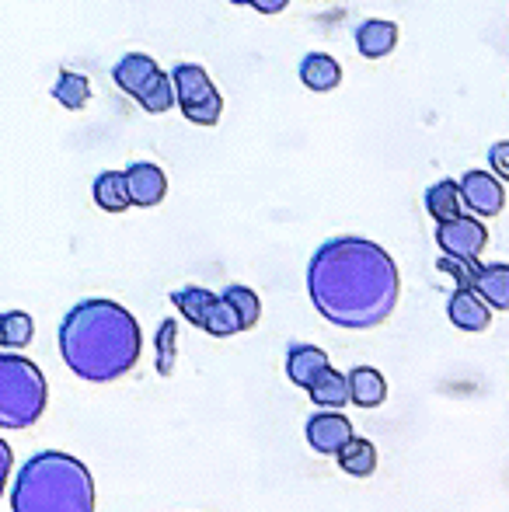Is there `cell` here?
Returning a JSON list of instances; mask_svg holds the SVG:
<instances>
[{
    "mask_svg": "<svg viewBox=\"0 0 509 512\" xmlns=\"http://www.w3.org/2000/svg\"><path fill=\"white\" fill-rule=\"evenodd\" d=\"M35 335V321L25 310H7L4 321H0V342L4 349H25Z\"/></svg>",
    "mask_w": 509,
    "mask_h": 512,
    "instance_id": "obj_24",
    "label": "cell"
},
{
    "mask_svg": "<svg viewBox=\"0 0 509 512\" xmlns=\"http://www.w3.org/2000/svg\"><path fill=\"white\" fill-rule=\"evenodd\" d=\"M53 98L67 108V112H81V108L91 102V81L84 74H74V70H63L53 84Z\"/></svg>",
    "mask_w": 509,
    "mask_h": 512,
    "instance_id": "obj_21",
    "label": "cell"
},
{
    "mask_svg": "<svg viewBox=\"0 0 509 512\" xmlns=\"http://www.w3.org/2000/svg\"><path fill=\"white\" fill-rule=\"evenodd\" d=\"M203 331H206V335H213V338H231V335H238V331H241L238 314H234V307L227 304L224 297L213 300L210 314H206V321H203Z\"/></svg>",
    "mask_w": 509,
    "mask_h": 512,
    "instance_id": "obj_25",
    "label": "cell"
},
{
    "mask_svg": "<svg viewBox=\"0 0 509 512\" xmlns=\"http://www.w3.org/2000/svg\"><path fill=\"white\" fill-rule=\"evenodd\" d=\"M286 4H290V0H252L248 7H255V11H262V14H279Z\"/></svg>",
    "mask_w": 509,
    "mask_h": 512,
    "instance_id": "obj_30",
    "label": "cell"
},
{
    "mask_svg": "<svg viewBox=\"0 0 509 512\" xmlns=\"http://www.w3.org/2000/svg\"><path fill=\"white\" fill-rule=\"evenodd\" d=\"M213 300H217V293L203 290V286H185V290L171 293V304L182 310L185 321L196 324V328H203V321H206V314H210Z\"/></svg>",
    "mask_w": 509,
    "mask_h": 512,
    "instance_id": "obj_22",
    "label": "cell"
},
{
    "mask_svg": "<svg viewBox=\"0 0 509 512\" xmlns=\"http://www.w3.org/2000/svg\"><path fill=\"white\" fill-rule=\"evenodd\" d=\"M300 81L311 91H335L342 84V67L328 53H307L300 63Z\"/></svg>",
    "mask_w": 509,
    "mask_h": 512,
    "instance_id": "obj_15",
    "label": "cell"
},
{
    "mask_svg": "<svg viewBox=\"0 0 509 512\" xmlns=\"http://www.w3.org/2000/svg\"><path fill=\"white\" fill-rule=\"evenodd\" d=\"M436 244L443 255L454 258H478L489 244V230L475 216H450V220L436 223Z\"/></svg>",
    "mask_w": 509,
    "mask_h": 512,
    "instance_id": "obj_7",
    "label": "cell"
},
{
    "mask_svg": "<svg viewBox=\"0 0 509 512\" xmlns=\"http://www.w3.org/2000/svg\"><path fill=\"white\" fill-rule=\"evenodd\" d=\"M461 185L454 178H443V182L429 185L426 189V209L436 223L450 220V216H461Z\"/></svg>",
    "mask_w": 509,
    "mask_h": 512,
    "instance_id": "obj_20",
    "label": "cell"
},
{
    "mask_svg": "<svg viewBox=\"0 0 509 512\" xmlns=\"http://www.w3.org/2000/svg\"><path fill=\"white\" fill-rule=\"evenodd\" d=\"M461 203L475 216H499L506 206L503 182L489 171H464L461 175Z\"/></svg>",
    "mask_w": 509,
    "mask_h": 512,
    "instance_id": "obj_8",
    "label": "cell"
},
{
    "mask_svg": "<svg viewBox=\"0 0 509 512\" xmlns=\"http://www.w3.org/2000/svg\"><path fill=\"white\" fill-rule=\"evenodd\" d=\"M349 401L360 408H381L384 398H387V380L381 370H374V366H356L353 373H349Z\"/></svg>",
    "mask_w": 509,
    "mask_h": 512,
    "instance_id": "obj_14",
    "label": "cell"
},
{
    "mask_svg": "<svg viewBox=\"0 0 509 512\" xmlns=\"http://www.w3.org/2000/svg\"><path fill=\"white\" fill-rule=\"evenodd\" d=\"M335 460H339L342 471L353 474V478H367V474L377 471V446L363 436H349V443L335 453Z\"/></svg>",
    "mask_w": 509,
    "mask_h": 512,
    "instance_id": "obj_19",
    "label": "cell"
},
{
    "mask_svg": "<svg viewBox=\"0 0 509 512\" xmlns=\"http://www.w3.org/2000/svg\"><path fill=\"white\" fill-rule=\"evenodd\" d=\"M231 4H252V0H231Z\"/></svg>",
    "mask_w": 509,
    "mask_h": 512,
    "instance_id": "obj_31",
    "label": "cell"
},
{
    "mask_svg": "<svg viewBox=\"0 0 509 512\" xmlns=\"http://www.w3.org/2000/svg\"><path fill=\"white\" fill-rule=\"evenodd\" d=\"M447 317L461 331H485L492 324V307L478 297L475 286H457L454 297L447 300Z\"/></svg>",
    "mask_w": 509,
    "mask_h": 512,
    "instance_id": "obj_11",
    "label": "cell"
},
{
    "mask_svg": "<svg viewBox=\"0 0 509 512\" xmlns=\"http://www.w3.org/2000/svg\"><path fill=\"white\" fill-rule=\"evenodd\" d=\"M307 443H311V450L325 453V457H335V453L342 450V446L349 443V436H353V422H349L342 411H318V415L307 418Z\"/></svg>",
    "mask_w": 509,
    "mask_h": 512,
    "instance_id": "obj_9",
    "label": "cell"
},
{
    "mask_svg": "<svg viewBox=\"0 0 509 512\" xmlns=\"http://www.w3.org/2000/svg\"><path fill=\"white\" fill-rule=\"evenodd\" d=\"M475 290L492 310H509V265H482L475 276Z\"/></svg>",
    "mask_w": 509,
    "mask_h": 512,
    "instance_id": "obj_16",
    "label": "cell"
},
{
    "mask_svg": "<svg viewBox=\"0 0 509 512\" xmlns=\"http://www.w3.org/2000/svg\"><path fill=\"white\" fill-rule=\"evenodd\" d=\"M328 366H332V359H328V352L318 349V345H290V352H286V377H290V384L304 387V391L318 380L321 370H328Z\"/></svg>",
    "mask_w": 509,
    "mask_h": 512,
    "instance_id": "obj_12",
    "label": "cell"
},
{
    "mask_svg": "<svg viewBox=\"0 0 509 512\" xmlns=\"http://www.w3.org/2000/svg\"><path fill=\"white\" fill-rule=\"evenodd\" d=\"M143 352V331L123 304L105 297L81 300L60 321V356L88 384L123 380Z\"/></svg>",
    "mask_w": 509,
    "mask_h": 512,
    "instance_id": "obj_2",
    "label": "cell"
},
{
    "mask_svg": "<svg viewBox=\"0 0 509 512\" xmlns=\"http://www.w3.org/2000/svg\"><path fill=\"white\" fill-rule=\"evenodd\" d=\"M220 297L234 307V314H238V321H241V331L255 328L258 317H262V300H258L255 290H248V286H227Z\"/></svg>",
    "mask_w": 509,
    "mask_h": 512,
    "instance_id": "obj_23",
    "label": "cell"
},
{
    "mask_svg": "<svg viewBox=\"0 0 509 512\" xmlns=\"http://www.w3.org/2000/svg\"><path fill=\"white\" fill-rule=\"evenodd\" d=\"M398 46V25L384 18H370L356 28V49H360L367 60H381V56L394 53Z\"/></svg>",
    "mask_w": 509,
    "mask_h": 512,
    "instance_id": "obj_13",
    "label": "cell"
},
{
    "mask_svg": "<svg viewBox=\"0 0 509 512\" xmlns=\"http://www.w3.org/2000/svg\"><path fill=\"white\" fill-rule=\"evenodd\" d=\"M307 293L335 328H377L394 314L401 276L394 258L367 237H332L311 255Z\"/></svg>",
    "mask_w": 509,
    "mask_h": 512,
    "instance_id": "obj_1",
    "label": "cell"
},
{
    "mask_svg": "<svg viewBox=\"0 0 509 512\" xmlns=\"http://www.w3.org/2000/svg\"><path fill=\"white\" fill-rule=\"evenodd\" d=\"M123 175H126L129 203H133V206L150 209V206H157L164 196H168V178H164V171L157 168V164L136 161V164H129Z\"/></svg>",
    "mask_w": 509,
    "mask_h": 512,
    "instance_id": "obj_10",
    "label": "cell"
},
{
    "mask_svg": "<svg viewBox=\"0 0 509 512\" xmlns=\"http://www.w3.org/2000/svg\"><path fill=\"white\" fill-rule=\"evenodd\" d=\"M489 168L496 171L503 182H509V140H499V143H492V150H489Z\"/></svg>",
    "mask_w": 509,
    "mask_h": 512,
    "instance_id": "obj_28",
    "label": "cell"
},
{
    "mask_svg": "<svg viewBox=\"0 0 509 512\" xmlns=\"http://www.w3.org/2000/svg\"><path fill=\"white\" fill-rule=\"evenodd\" d=\"M91 196H95L98 209L105 213H126L129 206V189H126V175L123 171H102L91 185Z\"/></svg>",
    "mask_w": 509,
    "mask_h": 512,
    "instance_id": "obj_17",
    "label": "cell"
},
{
    "mask_svg": "<svg viewBox=\"0 0 509 512\" xmlns=\"http://www.w3.org/2000/svg\"><path fill=\"white\" fill-rule=\"evenodd\" d=\"M11 464H14L11 446L0 439V495H4V488H7V478H11Z\"/></svg>",
    "mask_w": 509,
    "mask_h": 512,
    "instance_id": "obj_29",
    "label": "cell"
},
{
    "mask_svg": "<svg viewBox=\"0 0 509 512\" xmlns=\"http://www.w3.org/2000/svg\"><path fill=\"white\" fill-rule=\"evenodd\" d=\"M14 512H95V478L88 464L60 450L25 460L11 488Z\"/></svg>",
    "mask_w": 509,
    "mask_h": 512,
    "instance_id": "obj_3",
    "label": "cell"
},
{
    "mask_svg": "<svg viewBox=\"0 0 509 512\" xmlns=\"http://www.w3.org/2000/svg\"><path fill=\"white\" fill-rule=\"evenodd\" d=\"M171 88H175V102L182 105L185 119L196 126H217L220 112H224V98L217 95L210 74L196 63H175L171 70Z\"/></svg>",
    "mask_w": 509,
    "mask_h": 512,
    "instance_id": "obj_6",
    "label": "cell"
},
{
    "mask_svg": "<svg viewBox=\"0 0 509 512\" xmlns=\"http://www.w3.org/2000/svg\"><path fill=\"white\" fill-rule=\"evenodd\" d=\"M112 81L126 91L129 98L140 102L143 112L164 115L175 108V88H171V74L157 67L147 53H126L123 60L112 67Z\"/></svg>",
    "mask_w": 509,
    "mask_h": 512,
    "instance_id": "obj_5",
    "label": "cell"
},
{
    "mask_svg": "<svg viewBox=\"0 0 509 512\" xmlns=\"http://www.w3.org/2000/svg\"><path fill=\"white\" fill-rule=\"evenodd\" d=\"M307 394H311V401L318 408H346L349 405V380L346 373L339 370H321L318 380H314L311 387H307Z\"/></svg>",
    "mask_w": 509,
    "mask_h": 512,
    "instance_id": "obj_18",
    "label": "cell"
},
{
    "mask_svg": "<svg viewBox=\"0 0 509 512\" xmlns=\"http://www.w3.org/2000/svg\"><path fill=\"white\" fill-rule=\"evenodd\" d=\"M440 272H447V276L457 279V286H475V276H478V258H454V255H443L440 265H436Z\"/></svg>",
    "mask_w": 509,
    "mask_h": 512,
    "instance_id": "obj_27",
    "label": "cell"
},
{
    "mask_svg": "<svg viewBox=\"0 0 509 512\" xmlns=\"http://www.w3.org/2000/svg\"><path fill=\"white\" fill-rule=\"evenodd\" d=\"M49 405L42 370L18 352H0V429H32Z\"/></svg>",
    "mask_w": 509,
    "mask_h": 512,
    "instance_id": "obj_4",
    "label": "cell"
},
{
    "mask_svg": "<svg viewBox=\"0 0 509 512\" xmlns=\"http://www.w3.org/2000/svg\"><path fill=\"white\" fill-rule=\"evenodd\" d=\"M0 321H4V314H0ZM0 349H4V342H0Z\"/></svg>",
    "mask_w": 509,
    "mask_h": 512,
    "instance_id": "obj_32",
    "label": "cell"
},
{
    "mask_svg": "<svg viewBox=\"0 0 509 512\" xmlns=\"http://www.w3.org/2000/svg\"><path fill=\"white\" fill-rule=\"evenodd\" d=\"M154 345H157V373H161V377H171V373H175V356H178V324L171 321V317L161 321Z\"/></svg>",
    "mask_w": 509,
    "mask_h": 512,
    "instance_id": "obj_26",
    "label": "cell"
}]
</instances>
